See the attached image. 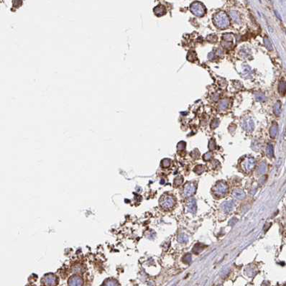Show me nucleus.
Here are the masks:
<instances>
[{
  "instance_id": "nucleus-1",
  "label": "nucleus",
  "mask_w": 286,
  "mask_h": 286,
  "mask_svg": "<svg viewBox=\"0 0 286 286\" xmlns=\"http://www.w3.org/2000/svg\"><path fill=\"white\" fill-rule=\"evenodd\" d=\"M213 191H214V193L215 196L221 197V196H223L224 194H226L227 193V185H226V183L223 182V181L219 182L218 184L214 186V188H213Z\"/></svg>"
},
{
  "instance_id": "nucleus-2",
  "label": "nucleus",
  "mask_w": 286,
  "mask_h": 286,
  "mask_svg": "<svg viewBox=\"0 0 286 286\" xmlns=\"http://www.w3.org/2000/svg\"><path fill=\"white\" fill-rule=\"evenodd\" d=\"M175 204V201L170 196H163L160 199V205L164 209H169L172 208Z\"/></svg>"
},
{
  "instance_id": "nucleus-3",
  "label": "nucleus",
  "mask_w": 286,
  "mask_h": 286,
  "mask_svg": "<svg viewBox=\"0 0 286 286\" xmlns=\"http://www.w3.org/2000/svg\"><path fill=\"white\" fill-rule=\"evenodd\" d=\"M45 283L47 286H54L56 285V278L53 275L49 274V275H46L44 278Z\"/></svg>"
},
{
  "instance_id": "nucleus-4",
  "label": "nucleus",
  "mask_w": 286,
  "mask_h": 286,
  "mask_svg": "<svg viewBox=\"0 0 286 286\" xmlns=\"http://www.w3.org/2000/svg\"><path fill=\"white\" fill-rule=\"evenodd\" d=\"M195 190H196V187H195V186H193V185L190 184H187L186 188H184V195H186V196H191V195L195 192Z\"/></svg>"
},
{
  "instance_id": "nucleus-5",
  "label": "nucleus",
  "mask_w": 286,
  "mask_h": 286,
  "mask_svg": "<svg viewBox=\"0 0 286 286\" xmlns=\"http://www.w3.org/2000/svg\"><path fill=\"white\" fill-rule=\"evenodd\" d=\"M70 286H81L82 280L78 276H74L69 280Z\"/></svg>"
},
{
  "instance_id": "nucleus-6",
  "label": "nucleus",
  "mask_w": 286,
  "mask_h": 286,
  "mask_svg": "<svg viewBox=\"0 0 286 286\" xmlns=\"http://www.w3.org/2000/svg\"><path fill=\"white\" fill-rule=\"evenodd\" d=\"M233 196H234L235 198H236V199H242L245 198V192L242 191V190H235L233 192Z\"/></svg>"
},
{
  "instance_id": "nucleus-7",
  "label": "nucleus",
  "mask_w": 286,
  "mask_h": 286,
  "mask_svg": "<svg viewBox=\"0 0 286 286\" xmlns=\"http://www.w3.org/2000/svg\"><path fill=\"white\" fill-rule=\"evenodd\" d=\"M188 208L189 211H190V212L195 213L196 209V201H195L194 199H193V200L189 201L188 205Z\"/></svg>"
},
{
  "instance_id": "nucleus-8",
  "label": "nucleus",
  "mask_w": 286,
  "mask_h": 286,
  "mask_svg": "<svg viewBox=\"0 0 286 286\" xmlns=\"http://www.w3.org/2000/svg\"><path fill=\"white\" fill-rule=\"evenodd\" d=\"M224 211H226V212H229V211H230L232 209V208H233V203H232V202H230V201L224 204Z\"/></svg>"
},
{
  "instance_id": "nucleus-9",
  "label": "nucleus",
  "mask_w": 286,
  "mask_h": 286,
  "mask_svg": "<svg viewBox=\"0 0 286 286\" xmlns=\"http://www.w3.org/2000/svg\"><path fill=\"white\" fill-rule=\"evenodd\" d=\"M184 262L185 263H188V262L191 261V256L190 254H186L184 257Z\"/></svg>"
},
{
  "instance_id": "nucleus-10",
  "label": "nucleus",
  "mask_w": 286,
  "mask_h": 286,
  "mask_svg": "<svg viewBox=\"0 0 286 286\" xmlns=\"http://www.w3.org/2000/svg\"><path fill=\"white\" fill-rule=\"evenodd\" d=\"M105 286H115V283H114V282H112V281H109V282H108L106 284Z\"/></svg>"
}]
</instances>
